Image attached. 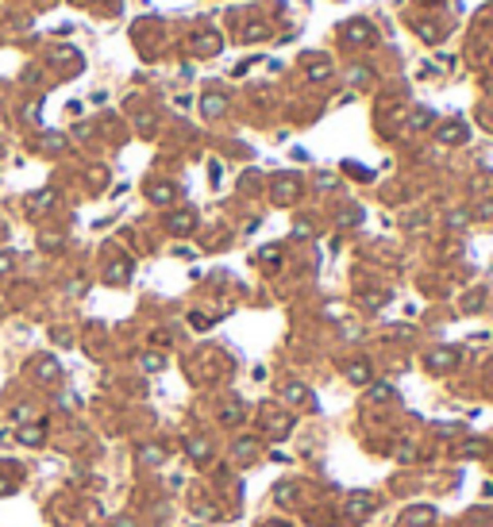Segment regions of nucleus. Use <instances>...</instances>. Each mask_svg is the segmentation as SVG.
I'll return each instance as SVG.
<instances>
[{
  "instance_id": "obj_1",
  "label": "nucleus",
  "mask_w": 493,
  "mask_h": 527,
  "mask_svg": "<svg viewBox=\"0 0 493 527\" xmlns=\"http://www.w3.org/2000/svg\"><path fill=\"white\" fill-rule=\"evenodd\" d=\"M428 362H432V370H443V366H455V350H435V354L428 358Z\"/></svg>"
},
{
  "instance_id": "obj_2",
  "label": "nucleus",
  "mask_w": 493,
  "mask_h": 527,
  "mask_svg": "<svg viewBox=\"0 0 493 527\" xmlns=\"http://www.w3.org/2000/svg\"><path fill=\"white\" fill-rule=\"evenodd\" d=\"M200 108H204V116H220V112H224V96H204Z\"/></svg>"
},
{
  "instance_id": "obj_3",
  "label": "nucleus",
  "mask_w": 493,
  "mask_h": 527,
  "mask_svg": "<svg viewBox=\"0 0 493 527\" xmlns=\"http://www.w3.org/2000/svg\"><path fill=\"white\" fill-rule=\"evenodd\" d=\"M170 227H173V231H181V235H185V231L193 227V216H189V212H177V216L170 219Z\"/></svg>"
},
{
  "instance_id": "obj_4",
  "label": "nucleus",
  "mask_w": 493,
  "mask_h": 527,
  "mask_svg": "<svg viewBox=\"0 0 493 527\" xmlns=\"http://www.w3.org/2000/svg\"><path fill=\"white\" fill-rule=\"evenodd\" d=\"M35 373H39V381H54V377H58V366H54V362H39V366H35Z\"/></svg>"
},
{
  "instance_id": "obj_5",
  "label": "nucleus",
  "mask_w": 493,
  "mask_h": 527,
  "mask_svg": "<svg viewBox=\"0 0 493 527\" xmlns=\"http://www.w3.org/2000/svg\"><path fill=\"white\" fill-rule=\"evenodd\" d=\"M150 200L166 204V200H173V189H170V185H154V189H150Z\"/></svg>"
},
{
  "instance_id": "obj_6",
  "label": "nucleus",
  "mask_w": 493,
  "mask_h": 527,
  "mask_svg": "<svg viewBox=\"0 0 493 527\" xmlns=\"http://www.w3.org/2000/svg\"><path fill=\"white\" fill-rule=\"evenodd\" d=\"M297 192V181H277V200H289Z\"/></svg>"
},
{
  "instance_id": "obj_7",
  "label": "nucleus",
  "mask_w": 493,
  "mask_h": 527,
  "mask_svg": "<svg viewBox=\"0 0 493 527\" xmlns=\"http://www.w3.org/2000/svg\"><path fill=\"white\" fill-rule=\"evenodd\" d=\"M19 439H23V442H31V447H35V442L43 439V427H23V435H19Z\"/></svg>"
},
{
  "instance_id": "obj_8",
  "label": "nucleus",
  "mask_w": 493,
  "mask_h": 527,
  "mask_svg": "<svg viewBox=\"0 0 493 527\" xmlns=\"http://www.w3.org/2000/svg\"><path fill=\"white\" fill-rule=\"evenodd\" d=\"M189 454H193V458H208V442H197V439H189Z\"/></svg>"
},
{
  "instance_id": "obj_9",
  "label": "nucleus",
  "mask_w": 493,
  "mask_h": 527,
  "mask_svg": "<svg viewBox=\"0 0 493 527\" xmlns=\"http://www.w3.org/2000/svg\"><path fill=\"white\" fill-rule=\"evenodd\" d=\"M347 35H351V39H358V43H370V27H362V23H358V27H351Z\"/></svg>"
},
{
  "instance_id": "obj_10",
  "label": "nucleus",
  "mask_w": 493,
  "mask_h": 527,
  "mask_svg": "<svg viewBox=\"0 0 493 527\" xmlns=\"http://www.w3.org/2000/svg\"><path fill=\"white\" fill-rule=\"evenodd\" d=\"M351 381H358V385L370 381V370H366V366H351Z\"/></svg>"
},
{
  "instance_id": "obj_11",
  "label": "nucleus",
  "mask_w": 493,
  "mask_h": 527,
  "mask_svg": "<svg viewBox=\"0 0 493 527\" xmlns=\"http://www.w3.org/2000/svg\"><path fill=\"white\" fill-rule=\"evenodd\" d=\"M286 400H304V385H286Z\"/></svg>"
},
{
  "instance_id": "obj_12",
  "label": "nucleus",
  "mask_w": 493,
  "mask_h": 527,
  "mask_svg": "<svg viewBox=\"0 0 493 527\" xmlns=\"http://www.w3.org/2000/svg\"><path fill=\"white\" fill-rule=\"evenodd\" d=\"M54 200V192H39V197H31V208H46Z\"/></svg>"
},
{
  "instance_id": "obj_13",
  "label": "nucleus",
  "mask_w": 493,
  "mask_h": 527,
  "mask_svg": "<svg viewBox=\"0 0 493 527\" xmlns=\"http://www.w3.org/2000/svg\"><path fill=\"white\" fill-rule=\"evenodd\" d=\"M328 73H331L328 66H312V69H308V77H312V81H324V77H328Z\"/></svg>"
},
{
  "instance_id": "obj_14",
  "label": "nucleus",
  "mask_w": 493,
  "mask_h": 527,
  "mask_svg": "<svg viewBox=\"0 0 493 527\" xmlns=\"http://www.w3.org/2000/svg\"><path fill=\"white\" fill-rule=\"evenodd\" d=\"M143 366H147V370H158V366H162V358H158V354H147V358H143Z\"/></svg>"
},
{
  "instance_id": "obj_15",
  "label": "nucleus",
  "mask_w": 493,
  "mask_h": 527,
  "mask_svg": "<svg viewBox=\"0 0 493 527\" xmlns=\"http://www.w3.org/2000/svg\"><path fill=\"white\" fill-rule=\"evenodd\" d=\"M12 266V254H0V269H8Z\"/></svg>"
},
{
  "instance_id": "obj_16",
  "label": "nucleus",
  "mask_w": 493,
  "mask_h": 527,
  "mask_svg": "<svg viewBox=\"0 0 493 527\" xmlns=\"http://www.w3.org/2000/svg\"><path fill=\"white\" fill-rule=\"evenodd\" d=\"M270 527H277V523H270Z\"/></svg>"
}]
</instances>
